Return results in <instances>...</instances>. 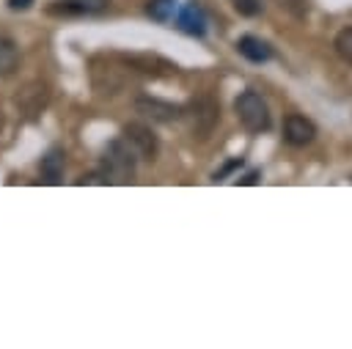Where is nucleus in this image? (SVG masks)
Instances as JSON below:
<instances>
[{
    "instance_id": "obj_1",
    "label": "nucleus",
    "mask_w": 352,
    "mask_h": 349,
    "mask_svg": "<svg viewBox=\"0 0 352 349\" xmlns=\"http://www.w3.org/2000/svg\"><path fill=\"white\" fill-rule=\"evenodd\" d=\"M135 159L138 154L132 151V146L121 137V140H113L104 151V159H102V181L104 184H126L132 181L135 176Z\"/></svg>"
},
{
    "instance_id": "obj_2",
    "label": "nucleus",
    "mask_w": 352,
    "mask_h": 349,
    "mask_svg": "<svg viewBox=\"0 0 352 349\" xmlns=\"http://www.w3.org/2000/svg\"><path fill=\"white\" fill-rule=\"evenodd\" d=\"M182 121H184V129L192 135V137H209L212 135V129L217 126V121H220V107H217V102L212 99V96H195V99H190L184 107H182V115H179Z\"/></svg>"
},
{
    "instance_id": "obj_3",
    "label": "nucleus",
    "mask_w": 352,
    "mask_h": 349,
    "mask_svg": "<svg viewBox=\"0 0 352 349\" xmlns=\"http://www.w3.org/2000/svg\"><path fill=\"white\" fill-rule=\"evenodd\" d=\"M234 110H236L239 124H242L248 132L258 135V132H267V129H270V107H267V102H264L256 91L239 93L236 102H234Z\"/></svg>"
},
{
    "instance_id": "obj_4",
    "label": "nucleus",
    "mask_w": 352,
    "mask_h": 349,
    "mask_svg": "<svg viewBox=\"0 0 352 349\" xmlns=\"http://www.w3.org/2000/svg\"><path fill=\"white\" fill-rule=\"evenodd\" d=\"M121 137L132 146V151L138 154V159H146V162H154V159H157V154H160V140H157V135H154L146 124H140V121L126 124V126L121 129Z\"/></svg>"
},
{
    "instance_id": "obj_5",
    "label": "nucleus",
    "mask_w": 352,
    "mask_h": 349,
    "mask_svg": "<svg viewBox=\"0 0 352 349\" xmlns=\"http://www.w3.org/2000/svg\"><path fill=\"white\" fill-rule=\"evenodd\" d=\"M47 99H50V88H47V82L33 80V82H28V85L16 93V107H19L28 118H36V115L44 110Z\"/></svg>"
},
{
    "instance_id": "obj_6",
    "label": "nucleus",
    "mask_w": 352,
    "mask_h": 349,
    "mask_svg": "<svg viewBox=\"0 0 352 349\" xmlns=\"http://www.w3.org/2000/svg\"><path fill=\"white\" fill-rule=\"evenodd\" d=\"M314 137H316V124L311 118L297 115V113L286 115V121H283V140L289 146H308Z\"/></svg>"
},
{
    "instance_id": "obj_7",
    "label": "nucleus",
    "mask_w": 352,
    "mask_h": 349,
    "mask_svg": "<svg viewBox=\"0 0 352 349\" xmlns=\"http://www.w3.org/2000/svg\"><path fill=\"white\" fill-rule=\"evenodd\" d=\"M107 8V0H52L47 5L50 16H85Z\"/></svg>"
},
{
    "instance_id": "obj_8",
    "label": "nucleus",
    "mask_w": 352,
    "mask_h": 349,
    "mask_svg": "<svg viewBox=\"0 0 352 349\" xmlns=\"http://www.w3.org/2000/svg\"><path fill=\"white\" fill-rule=\"evenodd\" d=\"M135 110L143 113L146 118L162 121V124L176 121V118L182 115V107H179V104H170V102H162V99H151V96H140V99L135 102Z\"/></svg>"
},
{
    "instance_id": "obj_9",
    "label": "nucleus",
    "mask_w": 352,
    "mask_h": 349,
    "mask_svg": "<svg viewBox=\"0 0 352 349\" xmlns=\"http://www.w3.org/2000/svg\"><path fill=\"white\" fill-rule=\"evenodd\" d=\"M121 60L132 69V71H143V74H176V66L160 55H121Z\"/></svg>"
},
{
    "instance_id": "obj_10",
    "label": "nucleus",
    "mask_w": 352,
    "mask_h": 349,
    "mask_svg": "<svg viewBox=\"0 0 352 349\" xmlns=\"http://www.w3.org/2000/svg\"><path fill=\"white\" fill-rule=\"evenodd\" d=\"M179 30H184L187 36H204L206 33V14L198 3H187L179 11Z\"/></svg>"
},
{
    "instance_id": "obj_11",
    "label": "nucleus",
    "mask_w": 352,
    "mask_h": 349,
    "mask_svg": "<svg viewBox=\"0 0 352 349\" xmlns=\"http://www.w3.org/2000/svg\"><path fill=\"white\" fill-rule=\"evenodd\" d=\"M63 168H66V154H63V148H50V151L41 157V165H38L41 179H44L47 184H58V181L63 179Z\"/></svg>"
},
{
    "instance_id": "obj_12",
    "label": "nucleus",
    "mask_w": 352,
    "mask_h": 349,
    "mask_svg": "<svg viewBox=\"0 0 352 349\" xmlns=\"http://www.w3.org/2000/svg\"><path fill=\"white\" fill-rule=\"evenodd\" d=\"M236 49H239V55L248 58L250 63H264V60L272 58V47H270L267 41L256 38V36H242V38L236 41Z\"/></svg>"
},
{
    "instance_id": "obj_13",
    "label": "nucleus",
    "mask_w": 352,
    "mask_h": 349,
    "mask_svg": "<svg viewBox=\"0 0 352 349\" xmlns=\"http://www.w3.org/2000/svg\"><path fill=\"white\" fill-rule=\"evenodd\" d=\"M16 66H19V49H16V44L0 36V74L6 77V74H11Z\"/></svg>"
},
{
    "instance_id": "obj_14",
    "label": "nucleus",
    "mask_w": 352,
    "mask_h": 349,
    "mask_svg": "<svg viewBox=\"0 0 352 349\" xmlns=\"http://www.w3.org/2000/svg\"><path fill=\"white\" fill-rule=\"evenodd\" d=\"M176 14V0H148L146 3V16L154 22H168Z\"/></svg>"
},
{
    "instance_id": "obj_15",
    "label": "nucleus",
    "mask_w": 352,
    "mask_h": 349,
    "mask_svg": "<svg viewBox=\"0 0 352 349\" xmlns=\"http://www.w3.org/2000/svg\"><path fill=\"white\" fill-rule=\"evenodd\" d=\"M333 47H336L338 58H341L344 63H349V66H352V25L336 33V41H333Z\"/></svg>"
},
{
    "instance_id": "obj_16",
    "label": "nucleus",
    "mask_w": 352,
    "mask_h": 349,
    "mask_svg": "<svg viewBox=\"0 0 352 349\" xmlns=\"http://www.w3.org/2000/svg\"><path fill=\"white\" fill-rule=\"evenodd\" d=\"M280 11H286V14H292V16H302L305 11H308V0H272Z\"/></svg>"
},
{
    "instance_id": "obj_17",
    "label": "nucleus",
    "mask_w": 352,
    "mask_h": 349,
    "mask_svg": "<svg viewBox=\"0 0 352 349\" xmlns=\"http://www.w3.org/2000/svg\"><path fill=\"white\" fill-rule=\"evenodd\" d=\"M231 5H234V11L242 14V16H256V14L261 11V3H258V0H231Z\"/></svg>"
},
{
    "instance_id": "obj_18",
    "label": "nucleus",
    "mask_w": 352,
    "mask_h": 349,
    "mask_svg": "<svg viewBox=\"0 0 352 349\" xmlns=\"http://www.w3.org/2000/svg\"><path fill=\"white\" fill-rule=\"evenodd\" d=\"M33 5V0H8V8L11 11H25V8H30Z\"/></svg>"
},
{
    "instance_id": "obj_19",
    "label": "nucleus",
    "mask_w": 352,
    "mask_h": 349,
    "mask_svg": "<svg viewBox=\"0 0 352 349\" xmlns=\"http://www.w3.org/2000/svg\"><path fill=\"white\" fill-rule=\"evenodd\" d=\"M0 126H3V113H0Z\"/></svg>"
}]
</instances>
